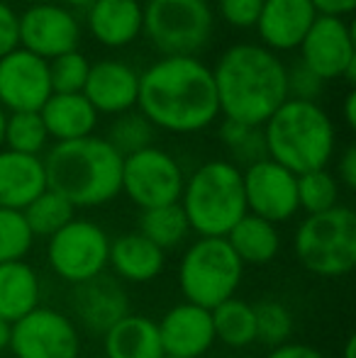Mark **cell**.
<instances>
[{
    "instance_id": "cell-12",
    "label": "cell",
    "mask_w": 356,
    "mask_h": 358,
    "mask_svg": "<svg viewBox=\"0 0 356 358\" xmlns=\"http://www.w3.org/2000/svg\"><path fill=\"white\" fill-rule=\"evenodd\" d=\"M300 62L322 83L344 78L349 85L356 80L354 29L347 17L318 15L310 32L300 42Z\"/></svg>"
},
{
    "instance_id": "cell-7",
    "label": "cell",
    "mask_w": 356,
    "mask_h": 358,
    "mask_svg": "<svg viewBox=\"0 0 356 358\" xmlns=\"http://www.w3.org/2000/svg\"><path fill=\"white\" fill-rule=\"evenodd\" d=\"M244 266L229 249L227 239L200 236L185 249L178 266V285L185 302L215 310L234 297L242 283Z\"/></svg>"
},
{
    "instance_id": "cell-30",
    "label": "cell",
    "mask_w": 356,
    "mask_h": 358,
    "mask_svg": "<svg viewBox=\"0 0 356 358\" xmlns=\"http://www.w3.org/2000/svg\"><path fill=\"white\" fill-rule=\"evenodd\" d=\"M220 139L227 146L229 156H232V164L237 166H252L266 156V142H264V129L254 127V124H244L237 120H222L220 124Z\"/></svg>"
},
{
    "instance_id": "cell-45",
    "label": "cell",
    "mask_w": 356,
    "mask_h": 358,
    "mask_svg": "<svg viewBox=\"0 0 356 358\" xmlns=\"http://www.w3.org/2000/svg\"><path fill=\"white\" fill-rule=\"evenodd\" d=\"M10 327L13 324H8V322L0 317V351H5L10 346Z\"/></svg>"
},
{
    "instance_id": "cell-37",
    "label": "cell",
    "mask_w": 356,
    "mask_h": 358,
    "mask_svg": "<svg viewBox=\"0 0 356 358\" xmlns=\"http://www.w3.org/2000/svg\"><path fill=\"white\" fill-rule=\"evenodd\" d=\"M322 80L318 78L303 62H295L293 66H285V90L290 100H305L318 103V95L322 90Z\"/></svg>"
},
{
    "instance_id": "cell-33",
    "label": "cell",
    "mask_w": 356,
    "mask_h": 358,
    "mask_svg": "<svg viewBox=\"0 0 356 358\" xmlns=\"http://www.w3.org/2000/svg\"><path fill=\"white\" fill-rule=\"evenodd\" d=\"M108 142L122 159L132 156L147 146H154V124L139 110H129V113L118 115V120L110 127Z\"/></svg>"
},
{
    "instance_id": "cell-36",
    "label": "cell",
    "mask_w": 356,
    "mask_h": 358,
    "mask_svg": "<svg viewBox=\"0 0 356 358\" xmlns=\"http://www.w3.org/2000/svg\"><path fill=\"white\" fill-rule=\"evenodd\" d=\"M90 62L81 52H69L49 62V80L52 93H83L88 80Z\"/></svg>"
},
{
    "instance_id": "cell-39",
    "label": "cell",
    "mask_w": 356,
    "mask_h": 358,
    "mask_svg": "<svg viewBox=\"0 0 356 358\" xmlns=\"http://www.w3.org/2000/svg\"><path fill=\"white\" fill-rule=\"evenodd\" d=\"M20 47V15L0 0V59Z\"/></svg>"
},
{
    "instance_id": "cell-24",
    "label": "cell",
    "mask_w": 356,
    "mask_h": 358,
    "mask_svg": "<svg viewBox=\"0 0 356 358\" xmlns=\"http://www.w3.org/2000/svg\"><path fill=\"white\" fill-rule=\"evenodd\" d=\"M103 346L108 358H164L157 322L132 312L105 331Z\"/></svg>"
},
{
    "instance_id": "cell-31",
    "label": "cell",
    "mask_w": 356,
    "mask_h": 358,
    "mask_svg": "<svg viewBox=\"0 0 356 358\" xmlns=\"http://www.w3.org/2000/svg\"><path fill=\"white\" fill-rule=\"evenodd\" d=\"M339 205V183L327 169L298 176V208L308 215H320Z\"/></svg>"
},
{
    "instance_id": "cell-40",
    "label": "cell",
    "mask_w": 356,
    "mask_h": 358,
    "mask_svg": "<svg viewBox=\"0 0 356 358\" xmlns=\"http://www.w3.org/2000/svg\"><path fill=\"white\" fill-rule=\"evenodd\" d=\"M337 183H342L344 188L354 190L356 188V146L349 144L347 149L342 151L337 164Z\"/></svg>"
},
{
    "instance_id": "cell-38",
    "label": "cell",
    "mask_w": 356,
    "mask_h": 358,
    "mask_svg": "<svg viewBox=\"0 0 356 358\" xmlns=\"http://www.w3.org/2000/svg\"><path fill=\"white\" fill-rule=\"evenodd\" d=\"M264 0H218V13L227 24L237 29L257 27Z\"/></svg>"
},
{
    "instance_id": "cell-2",
    "label": "cell",
    "mask_w": 356,
    "mask_h": 358,
    "mask_svg": "<svg viewBox=\"0 0 356 358\" xmlns=\"http://www.w3.org/2000/svg\"><path fill=\"white\" fill-rule=\"evenodd\" d=\"M220 113L227 120L262 127L288 100L285 64L254 42L227 47L213 69Z\"/></svg>"
},
{
    "instance_id": "cell-42",
    "label": "cell",
    "mask_w": 356,
    "mask_h": 358,
    "mask_svg": "<svg viewBox=\"0 0 356 358\" xmlns=\"http://www.w3.org/2000/svg\"><path fill=\"white\" fill-rule=\"evenodd\" d=\"M318 15H329V17H349L356 8V0H310Z\"/></svg>"
},
{
    "instance_id": "cell-19",
    "label": "cell",
    "mask_w": 356,
    "mask_h": 358,
    "mask_svg": "<svg viewBox=\"0 0 356 358\" xmlns=\"http://www.w3.org/2000/svg\"><path fill=\"white\" fill-rule=\"evenodd\" d=\"M318 20L310 0H264L257 20L262 47L269 52H293Z\"/></svg>"
},
{
    "instance_id": "cell-41",
    "label": "cell",
    "mask_w": 356,
    "mask_h": 358,
    "mask_svg": "<svg viewBox=\"0 0 356 358\" xmlns=\"http://www.w3.org/2000/svg\"><path fill=\"white\" fill-rule=\"evenodd\" d=\"M266 358H325V356L308 344L288 341V344H280V346H276V349H271Z\"/></svg>"
},
{
    "instance_id": "cell-4",
    "label": "cell",
    "mask_w": 356,
    "mask_h": 358,
    "mask_svg": "<svg viewBox=\"0 0 356 358\" xmlns=\"http://www.w3.org/2000/svg\"><path fill=\"white\" fill-rule=\"evenodd\" d=\"M262 129L266 156L295 176L327 169L334 156L337 132L329 115L318 103L288 98Z\"/></svg>"
},
{
    "instance_id": "cell-5",
    "label": "cell",
    "mask_w": 356,
    "mask_h": 358,
    "mask_svg": "<svg viewBox=\"0 0 356 358\" xmlns=\"http://www.w3.org/2000/svg\"><path fill=\"white\" fill-rule=\"evenodd\" d=\"M178 205L190 231L198 236L225 239L227 231L247 215L242 169L222 159L205 161L185 178Z\"/></svg>"
},
{
    "instance_id": "cell-28",
    "label": "cell",
    "mask_w": 356,
    "mask_h": 358,
    "mask_svg": "<svg viewBox=\"0 0 356 358\" xmlns=\"http://www.w3.org/2000/svg\"><path fill=\"white\" fill-rule=\"evenodd\" d=\"M137 231L142 236H147L154 246H159L166 254L169 249L178 246L188 236L190 227L183 210H180V205L173 203V205H164V208L142 210Z\"/></svg>"
},
{
    "instance_id": "cell-8",
    "label": "cell",
    "mask_w": 356,
    "mask_h": 358,
    "mask_svg": "<svg viewBox=\"0 0 356 358\" xmlns=\"http://www.w3.org/2000/svg\"><path fill=\"white\" fill-rule=\"evenodd\" d=\"M215 29V13L208 0H147V39L164 57H195L208 47Z\"/></svg>"
},
{
    "instance_id": "cell-46",
    "label": "cell",
    "mask_w": 356,
    "mask_h": 358,
    "mask_svg": "<svg viewBox=\"0 0 356 358\" xmlns=\"http://www.w3.org/2000/svg\"><path fill=\"white\" fill-rule=\"evenodd\" d=\"M344 358H356V336H349L344 344Z\"/></svg>"
},
{
    "instance_id": "cell-35",
    "label": "cell",
    "mask_w": 356,
    "mask_h": 358,
    "mask_svg": "<svg viewBox=\"0 0 356 358\" xmlns=\"http://www.w3.org/2000/svg\"><path fill=\"white\" fill-rule=\"evenodd\" d=\"M32 244L34 236L29 231L22 213L0 208V264L24 261Z\"/></svg>"
},
{
    "instance_id": "cell-10",
    "label": "cell",
    "mask_w": 356,
    "mask_h": 358,
    "mask_svg": "<svg viewBox=\"0 0 356 358\" xmlns=\"http://www.w3.org/2000/svg\"><path fill=\"white\" fill-rule=\"evenodd\" d=\"M185 176L169 151L147 146L122 159V193L139 210L164 208L180 200Z\"/></svg>"
},
{
    "instance_id": "cell-16",
    "label": "cell",
    "mask_w": 356,
    "mask_h": 358,
    "mask_svg": "<svg viewBox=\"0 0 356 358\" xmlns=\"http://www.w3.org/2000/svg\"><path fill=\"white\" fill-rule=\"evenodd\" d=\"M71 307L78 324L98 336H103L122 317L129 315V300L124 285L105 273L81 285H73Z\"/></svg>"
},
{
    "instance_id": "cell-43",
    "label": "cell",
    "mask_w": 356,
    "mask_h": 358,
    "mask_svg": "<svg viewBox=\"0 0 356 358\" xmlns=\"http://www.w3.org/2000/svg\"><path fill=\"white\" fill-rule=\"evenodd\" d=\"M344 122H347L349 129L356 127V93L349 90L347 98H344Z\"/></svg>"
},
{
    "instance_id": "cell-25",
    "label": "cell",
    "mask_w": 356,
    "mask_h": 358,
    "mask_svg": "<svg viewBox=\"0 0 356 358\" xmlns=\"http://www.w3.org/2000/svg\"><path fill=\"white\" fill-rule=\"evenodd\" d=\"M42 283L37 271L24 261L0 264V317L8 324L27 317L39 307Z\"/></svg>"
},
{
    "instance_id": "cell-1",
    "label": "cell",
    "mask_w": 356,
    "mask_h": 358,
    "mask_svg": "<svg viewBox=\"0 0 356 358\" xmlns=\"http://www.w3.org/2000/svg\"><path fill=\"white\" fill-rule=\"evenodd\" d=\"M137 108L154 129L195 134L220 117L213 69L198 57H162L139 73Z\"/></svg>"
},
{
    "instance_id": "cell-47",
    "label": "cell",
    "mask_w": 356,
    "mask_h": 358,
    "mask_svg": "<svg viewBox=\"0 0 356 358\" xmlns=\"http://www.w3.org/2000/svg\"><path fill=\"white\" fill-rule=\"evenodd\" d=\"M5 127H8V113L0 108V144H3V139H5Z\"/></svg>"
},
{
    "instance_id": "cell-21",
    "label": "cell",
    "mask_w": 356,
    "mask_h": 358,
    "mask_svg": "<svg viewBox=\"0 0 356 358\" xmlns=\"http://www.w3.org/2000/svg\"><path fill=\"white\" fill-rule=\"evenodd\" d=\"M47 190L42 156L0 151V208L22 213L37 195Z\"/></svg>"
},
{
    "instance_id": "cell-18",
    "label": "cell",
    "mask_w": 356,
    "mask_h": 358,
    "mask_svg": "<svg viewBox=\"0 0 356 358\" xmlns=\"http://www.w3.org/2000/svg\"><path fill=\"white\" fill-rule=\"evenodd\" d=\"M83 95L98 115L103 113L118 117L129 113L137 108L139 71L120 59H103L98 64H90Z\"/></svg>"
},
{
    "instance_id": "cell-48",
    "label": "cell",
    "mask_w": 356,
    "mask_h": 358,
    "mask_svg": "<svg viewBox=\"0 0 356 358\" xmlns=\"http://www.w3.org/2000/svg\"><path fill=\"white\" fill-rule=\"evenodd\" d=\"M88 358H108V356H88Z\"/></svg>"
},
{
    "instance_id": "cell-22",
    "label": "cell",
    "mask_w": 356,
    "mask_h": 358,
    "mask_svg": "<svg viewBox=\"0 0 356 358\" xmlns=\"http://www.w3.org/2000/svg\"><path fill=\"white\" fill-rule=\"evenodd\" d=\"M166 256L139 231H127L110 239L108 266L120 283H152L159 278Z\"/></svg>"
},
{
    "instance_id": "cell-27",
    "label": "cell",
    "mask_w": 356,
    "mask_h": 358,
    "mask_svg": "<svg viewBox=\"0 0 356 358\" xmlns=\"http://www.w3.org/2000/svg\"><path fill=\"white\" fill-rule=\"evenodd\" d=\"M213 315L215 341H222L229 349H247L257 341V322H254V305L229 297L222 305L210 310Z\"/></svg>"
},
{
    "instance_id": "cell-6",
    "label": "cell",
    "mask_w": 356,
    "mask_h": 358,
    "mask_svg": "<svg viewBox=\"0 0 356 358\" xmlns=\"http://www.w3.org/2000/svg\"><path fill=\"white\" fill-rule=\"evenodd\" d=\"M298 261L320 278H342L356 266V215L347 205L308 215L295 229Z\"/></svg>"
},
{
    "instance_id": "cell-49",
    "label": "cell",
    "mask_w": 356,
    "mask_h": 358,
    "mask_svg": "<svg viewBox=\"0 0 356 358\" xmlns=\"http://www.w3.org/2000/svg\"><path fill=\"white\" fill-rule=\"evenodd\" d=\"M164 358H176V356H164Z\"/></svg>"
},
{
    "instance_id": "cell-44",
    "label": "cell",
    "mask_w": 356,
    "mask_h": 358,
    "mask_svg": "<svg viewBox=\"0 0 356 358\" xmlns=\"http://www.w3.org/2000/svg\"><path fill=\"white\" fill-rule=\"evenodd\" d=\"M93 3H95V0H57V5H64V8H66V10H73V8H78V10H88Z\"/></svg>"
},
{
    "instance_id": "cell-9",
    "label": "cell",
    "mask_w": 356,
    "mask_h": 358,
    "mask_svg": "<svg viewBox=\"0 0 356 358\" xmlns=\"http://www.w3.org/2000/svg\"><path fill=\"white\" fill-rule=\"evenodd\" d=\"M110 236L100 224L73 217L64 229L47 239L49 268L64 283L81 285L105 273L108 268Z\"/></svg>"
},
{
    "instance_id": "cell-32",
    "label": "cell",
    "mask_w": 356,
    "mask_h": 358,
    "mask_svg": "<svg viewBox=\"0 0 356 358\" xmlns=\"http://www.w3.org/2000/svg\"><path fill=\"white\" fill-rule=\"evenodd\" d=\"M3 144H8V149L17 154H42L49 144V134L39 113H10Z\"/></svg>"
},
{
    "instance_id": "cell-3",
    "label": "cell",
    "mask_w": 356,
    "mask_h": 358,
    "mask_svg": "<svg viewBox=\"0 0 356 358\" xmlns=\"http://www.w3.org/2000/svg\"><path fill=\"white\" fill-rule=\"evenodd\" d=\"M42 161L47 188L73 208H98L122 193V156L103 137L54 144Z\"/></svg>"
},
{
    "instance_id": "cell-23",
    "label": "cell",
    "mask_w": 356,
    "mask_h": 358,
    "mask_svg": "<svg viewBox=\"0 0 356 358\" xmlns=\"http://www.w3.org/2000/svg\"><path fill=\"white\" fill-rule=\"evenodd\" d=\"M39 117L49 139H57V144L90 137L98 127V113L83 93H52L39 110Z\"/></svg>"
},
{
    "instance_id": "cell-29",
    "label": "cell",
    "mask_w": 356,
    "mask_h": 358,
    "mask_svg": "<svg viewBox=\"0 0 356 358\" xmlns=\"http://www.w3.org/2000/svg\"><path fill=\"white\" fill-rule=\"evenodd\" d=\"M22 217H24V222H27L34 239H37V236L49 239V236H54L59 229H64V227L76 217V208H73L66 198H62L59 193L47 188L42 195H37V198L22 210Z\"/></svg>"
},
{
    "instance_id": "cell-15",
    "label": "cell",
    "mask_w": 356,
    "mask_h": 358,
    "mask_svg": "<svg viewBox=\"0 0 356 358\" xmlns=\"http://www.w3.org/2000/svg\"><path fill=\"white\" fill-rule=\"evenodd\" d=\"M52 95L49 62L17 47L0 59V108L8 113H39Z\"/></svg>"
},
{
    "instance_id": "cell-11",
    "label": "cell",
    "mask_w": 356,
    "mask_h": 358,
    "mask_svg": "<svg viewBox=\"0 0 356 358\" xmlns=\"http://www.w3.org/2000/svg\"><path fill=\"white\" fill-rule=\"evenodd\" d=\"M13 358H81L76 322L54 307H37L10 327Z\"/></svg>"
},
{
    "instance_id": "cell-17",
    "label": "cell",
    "mask_w": 356,
    "mask_h": 358,
    "mask_svg": "<svg viewBox=\"0 0 356 358\" xmlns=\"http://www.w3.org/2000/svg\"><path fill=\"white\" fill-rule=\"evenodd\" d=\"M157 327L164 356L200 358L215 344L213 315H210V310L193 305V302L173 305L162 317V322H157Z\"/></svg>"
},
{
    "instance_id": "cell-26",
    "label": "cell",
    "mask_w": 356,
    "mask_h": 358,
    "mask_svg": "<svg viewBox=\"0 0 356 358\" xmlns=\"http://www.w3.org/2000/svg\"><path fill=\"white\" fill-rule=\"evenodd\" d=\"M225 239L242 266H266L280 251V234L276 224L249 213L227 231Z\"/></svg>"
},
{
    "instance_id": "cell-13",
    "label": "cell",
    "mask_w": 356,
    "mask_h": 358,
    "mask_svg": "<svg viewBox=\"0 0 356 358\" xmlns=\"http://www.w3.org/2000/svg\"><path fill=\"white\" fill-rule=\"evenodd\" d=\"M247 213L271 224H280L298 215V176L280 164L262 159L242 169Z\"/></svg>"
},
{
    "instance_id": "cell-50",
    "label": "cell",
    "mask_w": 356,
    "mask_h": 358,
    "mask_svg": "<svg viewBox=\"0 0 356 358\" xmlns=\"http://www.w3.org/2000/svg\"><path fill=\"white\" fill-rule=\"evenodd\" d=\"M232 358H234V356H232Z\"/></svg>"
},
{
    "instance_id": "cell-20",
    "label": "cell",
    "mask_w": 356,
    "mask_h": 358,
    "mask_svg": "<svg viewBox=\"0 0 356 358\" xmlns=\"http://www.w3.org/2000/svg\"><path fill=\"white\" fill-rule=\"evenodd\" d=\"M88 32L108 49L129 47L142 37L144 5L139 0H95L86 10Z\"/></svg>"
},
{
    "instance_id": "cell-34",
    "label": "cell",
    "mask_w": 356,
    "mask_h": 358,
    "mask_svg": "<svg viewBox=\"0 0 356 358\" xmlns=\"http://www.w3.org/2000/svg\"><path fill=\"white\" fill-rule=\"evenodd\" d=\"M254 322H257V341L271 349L288 344L293 336V312L278 300H264L254 305Z\"/></svg>"
},
{
    "instance_id": "cell-14",
    "label": "cell",
    "mask_w": 356,
    "mask_h": 358,
    "mask_svg": "<svg viewBox=\"0 0 356 358\" xmlns=\"http://www.w3.org/2000/svg\"><path fill=\"white\" fill-rule=\"evenodd\" d=\"M78 42L81 22L64 5L39 3L20 15V47L44 62L76 52Z\"/></svg>"
}]
</instances>
